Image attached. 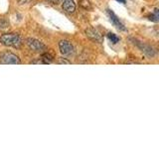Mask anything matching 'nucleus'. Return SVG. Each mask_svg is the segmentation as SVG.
<instances>
[{"label": "nucleus", "mask_w": 159, "mask_h": 149, "mask_svg": "<svg viewBox=\"0 0 159 149\" xmlns=\"http://www.w3.org/2000/svg\"><path fill=\"white\" fill-rule=\"evenodd\" d=\"M0 42L5 46L19 48L22 45V39L18 34L15 33H6L0 37Z\"/></svg>", "instance_id": "f257e3e1"}, {"label": "nucleus", "mask_w": 159, "mask_h": 149, "mask_svg": "<svg viewBox=\"0 0 159 149\" xmlns=\"http://www.w3.org/2000/svg\"><path fill=\"white\" fill-rule=\"evenodd\" d=\"M0 64H10V65H19L21 61L15 54L11 52H5L0 55Z\"/></svg>", "instance_id": "f03ea898"}, {"label": "nucleus", "mask_w": 159, "mask_h": 149, "mask_svg": "<svg viewBox=\"0 0 159 149\" xmlns=\"http://www.w3.org/2000/svg\"><path fill=\"white\" fill-rule=\"evenodd\" d=\"M130 40H131V41H133V44L136 45V46L140 49V51H142L144 54L146 55V56H148V57H154V56H155V51H154V50L152 49V47H150L149 45L138 41V40H136V39H130Z\"/></svg>", "instance_id": "7ed1b4c3"}, {"label": "nucleus", "mask_w": 159, "mask_h": 149, "mask_svg": "<svg viewBox=\"0 0 159 149\" xmlns=\"http://www.w3.org/2000/svg\"><path fill=\"white\" fill-rule=\"evenodd\" d=\"M27 45L30 49L33 50L35 52H43L45 51V49H46V46H45L41 41H39V40L34 39V38L27 39Z\"/></svg>", "instance_id": "20e7f679"}, {"label": "nucleus", "mask_w": 159, "mask_h": 149, "mask_svg": "<svg viewBox=\"0 0 159 149\" xmlns=\"http://www.w3.org/2000/svg\"><path fill=\"white\" fill-rule=\"evenodd\" d=\"M59 49L61 54L65 55V56H68V55H71L74 53V46L72 45L71 42L67 41V40H62L59 43Z\"/></svg>", "instance_id": "39448f33"}, {"label": "nucleus", "mask_w": 159, "mask_h": 149, "mask_svg": "<svg viewBox=\"0 0 159 149\" xmlns=\"http://www.w3.org/2000/svg\"><path fill=\"white\" fill-rule=\"evenodd\" d=\"M86 35L89 40H92V41H93V42H97V43L102 42V34L94 28H88L86 30Z\"/></svg>", "instance_id": "423d86ee"}, {"label": "nucleus", "mask_w": 159, "mask_h": 149, "mask_svg": "<svg viewBox=\"0 0 159 149\" xmlns=\"http://www.w3.org/2000/svg\"><path fill=\"white\" fill-rule=\"evenodd\" d=\"M107 15H108L109 20H111V23L114 25V26H116L117 29L121 30V31H126V28L124 27V25L120 22V20L118 19V17L111 11V9H107Z\"/></svg>", "instance_id": "0eeeda50"}, {"label": "nucleus", "mask_w": 159, "mask_h": 149, "mask_svg": "<svg viewBox=\"0 0 159 149\" xmlns=\"http://www.w3.org/2000/svg\"><path fill=\"white\" fill-rule=\"evenodd\" d=\"M62 7L66 12L73 13L76 10V4H75L74 0H63Z\"/></svg>", "instance_id": "6e6552de"}, {"label": "nucleus", "mask_w": 159, "mask_h": 149, "mask_svg": "<svg viewBox=\"0 0 159 149\" xmlns=\"http://www.w3.org/2000/svg\"><path fill=\"white\" fill-rule=\"evenodd\" d=\"M41 60L43 64H51L54 61V57H53V55L49 53H44L41 56Z\"/></svg>", "instance_id": "1a4fd4ad"}, {"label": "nucleus", "mask_w": 159, "mask_h": 149, "mask_svg": "<svg viewBox=\"0 0 159 149\" xmlns=\"http://www.w3.org/2000/svg\"><path fill=\"white\" fill-rule=\"evenodd\" d=\"M79 5L84 9H92V4L89 0H79Z\"/></svg>", "instance_id": "9d476101"}, {"label": "nucleus", "mask_w": 159, "mask_h": 149, "mask_svg": "<svg viewBox=\"0 0 159 149\" xmlns=\"http://www.w3.org/2000/svg\"><path fill=\"white\" fill-rule=\"evenodd\" d=\"M107 38L111 40V41L113 43V44H116L117 42H119V38L116 36V34H113V33H108L107 34Z\"/></svg>", "instance_id": "9b49d317"}, {"label": "nucleus", "mask_w": 159, "mask_h": 149, "mask_svg": "<svg viewBox=\"0 0 159 149\" xmlns=\"http://www.w3.org/2000/svg\"><path fill=\"white\" fill-rule=\"evenodd\" d=\"M8 26H9V22H8V20L3 19V18L0 19V29L7 28Z\"/></svg>", "instance_id": "f8f14e48"}, {"label": "nucleus", "mask_w": 159, "mask_h": 149, "mask_svg": "<svg viewBox=\"0 0 159 149\" xmlns=\"http://www.w3.org/2000/svg\"><path fill=\"white\" fill-rule=\"evenodd\" d=\"M147 17H148V19L149 20H151V21H153V22H157V21H159V19L157 18V16L155 14H148L147 15Z\"/></svg>", "instance_id": "ddd939ff"}, {"label": "nucleus", "mask_w": 159, "mask_h": 149, "mask_svg": "<svg viewBox=\"0 0 159 149\" xmlns=\"http://www.w3.org/2000/svg\"><path fill=\"white\" fill-rule=\"evenodd\" d=\"M58 64H65V65H69L71 64V62L68 61V60H65V59H60L58 61Z\"/></svg>", "instance_id": "4468645a"}, {"label": "nucleus", "mask_w": 159, "mask_h": 149, "mask_svg": "<svg viewBox=\"0 0 159 149\" xmlns=\"http://www.w3.org/2000/svg\"><path fill=\"white\" fill-rule=\"evenodd\" d=\"M48 1L53 3V4H59L60 2H61V0H48Z\"/></svg>", "instance_id": "2eb2a0df"}, {"label": "nucleus", "mask_w": 159, "mask_h": 149, "mask_svg": "<svg viewBox=\"0 0 159 149\" xmlns=\"http://www.w3.org/2000/svg\"><path fill=\"white\" fill-rule=\"evenodd\" d=\"M31 64H43L42 60H36V61H32Z\"/></svg>", "instance_id": "dca6fc26"}, {"label": "nucleus", "mask_w": 159, "mask_h": 149, "mask_svg": "<svg viewBox=\"0 0 159 149\" xmlns=\"http://www.w3.org/2000/svg\"><path fill=\"white\" fill-rule=\"evenodd\" d=\"M153 13L155 14L156 16H157V18L159 19V9H154V12Z\"/></svg>", "instance_id": "f3484780"}, {"label": "nucleus", "mask_w": 159, "mask_h": 149, "mask_svg": "<svg viewBox=\"0 0 159 149\" xmlns=\"http://www.w3.org/2000/svg\"><path fill=\"white\" fill-rule=\"evenodd\" d=\"M116 1H117V2H120V3H122V4H125V2H126L125 0H116Z\"/></svg>", "instance_id": "a211bd4d"}]
</instances>
